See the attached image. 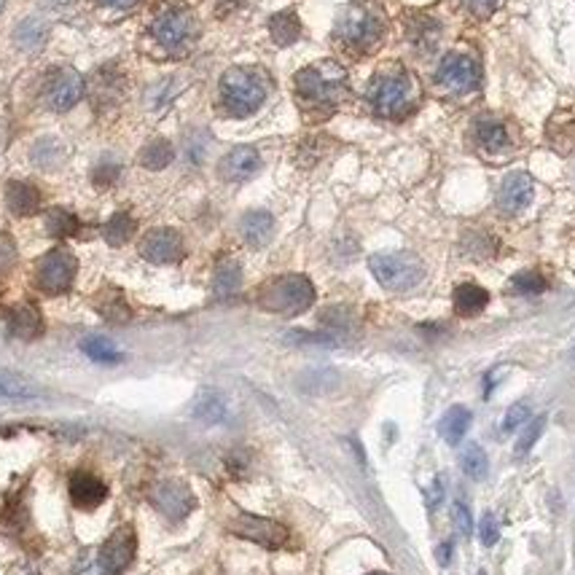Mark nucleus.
Wrapping results in <instances>:
<instances>
[{
    "instance_id": "17",
    "label": "nucleus",
    "mask_w": 575,
    "mask_h": 575,
    "mask_svg": "<svg viewBox=\"0 0 575 575\" xmlns=\"http://www.w3.org/2000/svg\"><path fill=\"white\" fill-rule=\"evenodd\" d=\"M5 323H8V334L16 336V339H38L44 334V317H41V310L30 302H22L16 307L5 312Z\"/></svg>"
},
{
    "instance_id": "50",
    "label": "nucleus",
    "mask_w": 575,
    "mask_h": 575,
    "mask_svg": "<svg viewBox=\"0 0 575 575\" xmlns=\"http://www.w3.org/2000/svg\"><path fill=\"white\" fill-rule=\"evenodd\" d=\"M3 5H5V0H0V11H3Z\"/></svg>"
},
{
    "instance_id": "33",
    "label": "nucleus",
    "mask_w": 575,
    "mask_h": 575,
    "mask_svg": "<svg viewBox=\"0 0 575 575\" xmlns=\"http://www.w3.org/2000/svg\"><path fill=\"white\" fill-rule=\"evenodd\" d=\"M81 350H84L91 360H97V363H122V360H124L122 350H119L113 342L102 339V336H89V339H84V342H81Z\"/></svg>"
},
{
    "instance_id": "13",
    "label": "nucleus",
    "mask_w": 575,
    "mask_h": 575,
    "mask_svg": "<svg viewBox=\"0 0 575 575\" xmlns=\"http://www.w3.org/2000/svg\"><path fill=\"white\" fill-rule=\"evenodd\" d=\"M151 500H154V506H156L170 522L186 519V516L194 511V506H197L194 492L186 487L183 482H162V484H156L154 492H151Z\"/></svg>"
},
{
    "instance_id": "8",
    "label": "nucleus",
    "mask_w": 575,
    "mask_h": 575,
    "mask_svg": "<svg viewBox=\"0 0 575 575\" xmlns=\"http://www.w3.org/2000/svg\"><path fill=\"white\" fill-rule=\"evenodd\" d=\"M151 33L156 38V44L173 54H183L188 51L191 44L197 41L199 36V25H197V16L183 8V5H167L156 14L154 25H151Z\"/></svg>"
},
{
    "instance_id": "14",
    "label": "nucleus",
    "mask_w": 575,
    "mask_h": 575,
    "mask_svg": "<svg viewBox=\"0 0 575 575\" xmlns=\"http://www.w3.org/2000/svg\"><path fill=\"white\" fill-rule=\"evenodd\" d=\"M140 253L151 264H176L183 259V237L176 229H154L143 237Z\"/></svg>"
},
{
    "instance_id": "23",
    "label": "nucleus",
    "mask_w": 575,
    "mask_h": 575,
    "mask_svg": "<svg viewBox=\"0 0 575 575\" xmlns=\"http://www.w3.org/2000/svg\"><path fill=\"white\" fill-rule=\"evenodd\" d=\"M474 134H476V143L484 148V151H492V154H497V151H506L508 148V130H506V124H500L497 119H489V116H479L476 122H474Z\"/></svg>"
},
{
    "instance_id": "20",
    "label": "nucleus",
    "mask_w": 575,
    "mask_h": 575,
    "mask_svg": "<svg viewBox=\"0 0 575 575\" xmlns=\"http://www.w3.org/2000/svg\"><path fill=\"white\" fill-rule=\"evenodd\" d=\"M548 143L559 151V154H570L575 148V105L562 108L551 116L548 122Z\"/></svg>"
},
{
    "instance_id": "9",
    "label": "nucleus",
    "mask_w": 575,
    "mask_h": 575,
    "mask_svg": "<svg viewBox=\"0 0 575 575\" xmlns=\"http://www.w3.org/2000/svg\"><path fill=\"white\" fill-rule=\"evenodd\" d=\"M436 87L443 94L463 97L482 87V68L479 62L465 51H449L436 68Z\"/></svg>"
},
{
    "instance_id": "35",
    "label": "nucleus",
    "mask_w": 575,
    "mask_h": 575,
    "mask_svg": "<svg viewBox=\"0 0 575 575\" xmlns=\"http://www.w3.org/2000/svg\"><path fill=\"white\" fill-rule=\"evenodd\" d=\"M0 396L3 399H36L38 390L33 385H27L25 379H19V377L0 374Z\"/></svg>"
},
{
    "instance_id": "22",
    "label": "nucleus",
    "mask_w": 575,
    "mask_h": 575,
    "mask_svg": "<svg viewBox=\"0 0 575 575\" xmlns=\"http://www.w3.org/2000/svg\"><path fill=\"white\" fill-rule=\"evenodd\" d=\"M269 36L277 46H293L302 38V19L293 8L277 11L269 19Z\"/></svg>"
},
{
    "instance_id": "28",
    "label": "nucleus",
    "mask_w": 575,
    "mask_h": 575,
    "mask_svg": "<svg viewBox=\"0 0 575 575\" xmlns=\"http://www.w3.org/2000/svg\"><path fill=\"white\" fill-rule=\"evenodd\" d=\"M240 282H242V266L237 264L234 259H223L221 264L216 266V277H213V291H216V296L226 299V296L237 293Z\"/></svg>"
},
{
    "instance_id": "16",
    "label": "nucleus",
    "mask_w": 575,
    "mask_h": 575,
    "mask_svg": "<svg viewBox=\"0 0 575 575\" xmlns=\"http://www.w3.org/2000/svg\"><path fill=\"white\" fill-rule=\"evenodd\" d=\"M532 191H535V186L527 173H511L497 191V208L508 216L522 213L532 202Z\"/></svg>"
},
{
    "instance_id": "34",
    "label": "nucleus",
    "mask_w": 575,
    "mask_h": 575,
    "mask_svg": "<svg viewBox=\"0 0 575 575\" xmlns=\"http://www.w3.org/2000/svg\"><path fill=\"white\" fill-rule=\"evenodd\" d=\"M46 36H48V30H46V25L41 19H25V22L16 27V44L22 46V48H27V51L41 48L46 41Z\"/></svg>"
},
{
    "instance_id": "10",
    "label": "nucleus",
    "mask_w": 575,
    "mask_h": 575,
    "mask_svg": "<svg viewBox=\"0 0 575 575\" xmlns=\"http://www.w3.org/2000/svg\"><path fill=\"white\" fill-rule=\"evenodd\" d=\"M76 272H79V261L70 250L65 248H57L51 253H46L44 259L38 261V269H36V285L48 293V296H57V293H65L73 280H76Z\"/></svg>"
},
{
    "instance_id": "12",
    "label": "nucleus",
    "mask_w": 575,
    "mask_h": 575,
    "mask_svg": "<svg viewBox=\"0 0 575 575\" xmlns=\"http://www.w3.org/2000/svg\"><path fill=\"white\" fill-rule=\"evenodd\" d=\"M229 530L234 532V535H240V538H248V540L264 546V548H282L288 543V538H291L288 530L280 522L261 519V516H250V514H240L229 525Z\"/></svg>"
},
{
    "instance_id": "31",
    "label": "nucleus",
    "mask_w": 575,
    "mask_h": 575,
    "mask_svg": "<svg viewBox=\"0 0 575 575\" xmlns=\"http://www.w3.org/2000/svg\"><path fill=\"white\" fill-rule=\"evenodd\" d=\"M46 231L51 237H76L81 231V221L65 208H51L46 213Z\"/></svg>"
},
{
    "instance_id": "11",
    "label": "nucleus",
    "mask_w": 575,
    "mask_h": 575,
    "mask_svg": "<svg viewBox=\"0 0 575 575\" xmlns=\"http://www.w3.org/2000/svg\"><path fill=\"white\" fill-rule=\"evenodd\" d=\"M44 97L51 111H70L84 97V79L73 68H57L46 79Z\"/></svg>"
},
{
    "instance_id": "52",
    "label": "nucleus",
    "mask_w": 575,
    "mask_h": 575,
    "mask_svg": "<svg viewBox=\"0 0 575 575\" xmlns=\"http://www.w3.org/2000/svg\"><path fill=\"white\" fill-rule=\"evenodd\" d=\"M479 575H487V573H479Z\"/></svg>"
},
{
    "instance_id": "38",
    "label": "nucleus",
    "mask_w": 575,
    "mask_h": 575,
    "mask_svg": "<svg viewBox=\"0 0 575 575\" xmlns=\"http://www.w3.org/2000/svg\"><path fill=\"white\" fill-rule=\"evenodd\" d=\"M543 428H546V417H535V420H530V425L525 428L522 439L516 442V449H514V454H516V457H525V454L530 452L532 446L538 443V439L543 436Z\"/></svg>"
},
{
    "instance_id": "45",
    "label": "nucleus",
    "mask_w": 575,
    "mask_h": 575,
    "mask_svg": "<svg viewBox=\"0 0 575 575\" xmlns=\"http://www.w3.org/2000/svg\"><path fill=\"white\" fill-rule=\"evenodd\" d=\"M425 497H428V508H431V511H436V508H439V503L443 500V479L442 476H439V479H436L431 487L425 489Z\"/></svg>"
},
{
    "instance_id": "41",
    "label": "nucleus",
    "mask_w": 575,
    "mask_h": 575,
    "mask_svg": "<svg viewBox=\"0 0 575 575\" xmlns=\"http://www.w3.org/2000/svg\"><path fill=\"white\" fill-rule=\"evenodd\" d=\"M14 264H16V245L8 234H0V277L8 274Z\"/></svg>"
},
{
    "instance_id": "42",
    "label": "nucleus",
    "mask_w": 575,
    "mask_h": 575,
    "mask_svg": "<svg viewBox=\"0 0 575 575\" xmlns=\"http://www.w3.org/2000/svg\"><path fill=\"white\" fill-rule=\"evenodd\" d=\"M497 3H500V0H460V5H463L471 16H476V19H489V16L495 14Z\"/></svg>"
},
{
    "instance_id": "36",
    "label": "nucleus",
    "mask_w": 575,
    "mask_h": 575,
    "mask_svg": "<svg viewBox=\"0 0 575 575\" xmlns=\"http://www.w3.org/2000/svg\"><path fill=\"white\" fill-rule=\"evenodd\" d=\"M62 156H65V148L57 140H51V137L41 140L36 145V151H33V159H36L38 167H57L62 162Z\"/></svg>"
},
{
    "instance_id": "49",
    "label": "nucleus",
    "mask_w": 575,
    "mask_h": 575,
    "mask_svg": "<svg viewBox=\"0 0 575 575\" xmlns=\"http://www.w3.org/2000/svg\"><path fill=\"white\" fill-rule=\"evenodd\" d=\"M44 5H62V3H68V0H41Z\"/></svg>"
},
{
    "instance_id": "3",
    "label": "nucleus",
    "mask_w": 575,
    "mask_h": 575,
    "mask_svg": "<svg viewBox=\"0 0 575 575\" xmlns=\"http://www.w3.org/2000/svg\"><path fill=\"white\" fill-rule=\"evenodd\" d=\"M388 33L385 14L371 3H350L334 22V41L353 54H371Z\"/></svg>"
},
{
    "instance_id": "21",
    "label": "nucleus",
    "mask_w": 575,
    "mask_h": 575,
    "mask_svg": "<svg viewBox=\"0 0 575 575\" xmlns=\"http://www.w3.org/2000/svg\"><path fill=\"white\" fill-rule=\"evenodd\" d=\"M240 234L250 248H264L274 234V218L266 210H250L240 221Z\"/></svg>"
},
{
    "instance_id": "47",
    "label": "nucleus",
    "mask_w": 575,
    "mask_h": 575,
    "mask_svg": "<svg viewBox=\"0 0 575 575\" xmlns=\"http://www.w3.org/2000/svg\"><path fill=\"white\" fill-rule=\"evenodd\" d=\"M449 559H452V540H446V543L439 546V562L449 565Z\"/></svg>"
},
{
    "instance_id": "48",
    "label": "nucleus",
    "mask_w": 575,
    "mask_h": 575,
    "mask_svg": "<svg viewBox=\"0 0 575 575\" xmlns=\"http://www.w3.org/2000/svg\"><path fill=\"white\" fill-rule=\"evenodd\" d=\"M105 5H113V8H134L140 0H102Z\"/></svg>"
},
{
    "instance_id": "39",
    "label": "nucleus",
    "mask_w": 575,
    "mask_h": 575,
    "mask_svg": "<svg viewBox=\"0 0 575 575\" xmlns=\"http://www.w3.org/2000/svg\"><path fill=\"white\" fill-rule=\"evenodd\" d=\"M320 323H325L328 328H334V331H350L355 323L353 317V310H347V307H331V310H325L320 314Z\"/></svg>"
},
{
    "instance_id": "30",
    "label": "nucleus",
    "mask_w": 575,
    "mask_h": 575,
    "mask_svg": "<svg viewBox=\"0 0 575 575\" xmlns=\"http://www.w3.org/2000/svg\"><path fill=\"white\" fill-rule=\"evenodd\" d=\"M460 468L468 479L482 482L489 471V460L484 454V449L479 443H465V449L460 452Z\"/></svg>"
},
{
    "instance_id": "5",
    "label": "nucleus",
    "mask_w": 575,
    "mask_h": 575,
    "mask_svg": "<svg viewBox=\"0 0 575 575\" xmlns=\"http://www.w3.org/2000/svg\"><path fill=\"white\" fill-rule=\"evenodd\" d=\"M314 304V285L304 274H282L261 285L259 291V307L274 314H302Z\"/></svg>"
},
{
    "instance_id": "32",
    "label": "nucleus",
    "mask_w": 575,
    "mask_h": 575,
    "mask_svg": "<svg viewBox=\"0 0 575 575\" xmlns=\"http://www.w3.org/2000/svg\"><path fill=\"white\" fill-rule=\"evenodd\" d=\"M134 229H137V223L130 213H116L111 221L105 223V229H102V237H105V242L108 245H113V248H122V245H127L130 242V237L134 234Z\"/></svg>"
},
{
    "instance_id": "4",
    "label": "nucleus",
    "mask_w": 575,
    "mask_h": 575,
    "mask_svg": "<svg viewBox=\"0 0 575 575\" xmlns=\"http://www.w3.org/2000/svg\"><path fill=\"white\" fill-rule=\"evenodd\" d=\"M269 97V76L261 68L237 65L221 76V105L234 119L256 113Z\"/></svg>"
},
{
    "instance_id": "19",
    "label": "nucleus",
    "mask_w": 575,
    "mask_h": 575,
    "mask_svg": "<svg viewBox=\"0 0 575 575\" xmlns=\"http://www.w3.org/2000/svg\"><path fill=\"white\" fill-rule=\"evenodd\" d=\"M5 205L14 216L19 218H27V216H36L41 210V191L33 186V183H25V180H11L5 186Z\"/></svg>"
},
{
    "instance_id": "44",
    "label": "nucleus",
    "mask_w": 575,
    "mask_h": 575,
    "mask_svg": "<svg viewBox=\"0 0 575 575\" xmlns=\"http://www.w3.org/2000/svg\"><path fill=\"white\" fill-rule=\"evenodd\" d=\"M479 538L484 546H495L500 540V527H497V519L492 514H484L482 525H479Z\"/></svg>"
},
{
    "instance_id": "46",
    "label": "nucleus",
    "mask_w": 575,
    "mask_h": 575,
    "mask_svg": "<svg viewBox=\"0 0 575 575\" xmlns=\"http://www.w3.org/2000/svg\"><path fill=\"white\" fill-rule=\"evenodd\" d=\"M116 177H119V167H116V165H111V167H100V170L94 173V183H97V186H111Z\"/></svg>"
},
{
    "instance_id": "29",
    "label": "nucleus",
    "mask_w": 575,
    "mask_h": 575,
    "mask_svg": "<svg viewBox=\"0 0 575 575\" xmlns=\"http://www.w3.org/2000/svg\"><path fill=\"white\" fill-rule=\"evenodd\" d=\"M176 159V151H173V145L167 143V140H162V137H156V140H151L143 151H140V165L145 167V170H165L170 162Z\"/></svg>"
},
{
    "instance_id": "40",
    "label": "nucleus",
    "mask_w": 575,
    "mask_h": 575,
    "mask_svg": "<svg viewBox=\"0 0 575 575\" xmlns=\"http://www.w3.org/2000/svg\"><path fill=\"white\" fill-rule=\"evenodd\" d=\"M525 422H530V406L527 403H514L506 417H503V431L506 433H514L516 428H522Z\"/></svg>"
},
{
    "instance_id": "15",
    "label": "nucleus",
    "mask_w": 575,
    "mask_h": 575,
    "mask_svg": "<svg viewBox=\"0 0 575 575\" xmlns=\"http://www.w3.org/2000/svg\"><path fill=\"white\" fill-rule=\"evenodd\" d=\"M259 170H261V154L250 145H240V148L229 151L218 165L223 180H231V183L250 180Z\"/></svg>"
},
{
    "instance_id": "27",
    "label": "nucleus",
    "mask_w": 575,
    "mask_h": 575,
    "mask_svg": "<svg viewBox=\"0 0 575 575\" xmlns=\"http://www.w3.org/2000/svg\"><path fill=\"white\" fill-rule=\"evenodd\" d=\"M409 41L414 44V48L420 51H433L436 44H439V36H442V27L436 19L431 16H414V22H409Z\"/></svg>"
},
{
    "instance_id": "25",
    "label": "nucleus",
    "mask_w": 575,
    "mask_h": 575,
    "mask_svg": "<svg viewBox=\"0 0 575 575\" xmlns=\"http://www.w3.org/2000/svg\"><path fill=\"white\" fill-rule=\"evenodd\" d=\"M471 420H474L471 409H465V406H452V409L443 414L442 425H439V433L443 436V442L446 443L463 442L465 433H468V428H471Z\"/></svg>"
},
{
    "instance_id": "37",
    "label": "nucleus",
    "mask_w": 575,
    "mask_h": 575,
    "mask_svg": "<svg viewBox=\"0 0 575 575\" xmlns=\"http://www.w3.org/2000/svg\"><path fill=\"white\" fill-rule=\"evenodd\" d=\"M511 288H514L516 293H525V296H538V293L546 291V280H543V274H538V272H519V274L511 280Z\"/></svg>"
},
{
    "instance_id": "26",
    "label": "nucleus",
    "mask_w": 575,
    "mask_h": 575,
    "mask_svg": "<svg viewBox=\"0 0 575 575\" xmlns=\"http://www.w3.org/2000/svg\"><path fill=\"white\" fill-rule=\"evenodd\" d=\"M191 414H194L199 422H205V425L223 422V417H226V400H223L221 393H216V390H202V393L197 396V400H194Z\"/></svg>"
},
{
    "instance_id": "2",
    "label": "nucleus",
    "mask_w": 575,
    "mask_h": 575,
    "mask_svg": "<svg viewBox=\"0 0 575 575\" xmlns=\"http://www.w3.org/2000/svg\"><path fill=\"white\" fill-rule=\"evenodd\" d=\"M293 89H296V100L307 111L331 113L347 97V70L334 59L314 62L293 76Z\"/></svg>"
},
{
    "instance_id": "24",
    "label": "nucleus",
    "mask_w": 575,
    "mask_h": 575,
    "mask_svg": "<svg viewBox=\"0 0 575 575\" xmlns=\"http://www.w3.org/2000/svg\"><path fill=\"white\" fill-rule=\"evenodd\" d=\"M487 302L489 293L482 285H476V282H463V285H457V291H454V312L463 314V317H476V314H482L484 307H487Z\"/></svg>"
},
{
    "instance_id": "18",
    "label": "nucleus",
    "mask_w": 575,
    "mask_h": 575,
    "mask_svg": "<svg viewBox=\"0 0 575 575\" xmlns=\"http://www.w3.org/2000/svg\"><path fill=\"white\" fill-rule=\"evenodd\" d=\"M105 497H108V487L97 476H91L87 471H76L70 476V500H73L76 508L94 511L97 506L105 503Z\"/></svg>"
},
{
    "instance_id": "43",
    "label": "nucleus",
    "mask_w": 575,
    "mask_h": 575,
    "mask_svg": "<svg viewBox=\"0 0 575 575\" xmlns=\"http://www.w3.org/2000/svg\"><path fill=\"white\" fill-rule=\"evenodd\" d=\"M452 525H454V530L460 532V535H471L474 532V522H471V511L463 506V503H454L452 506Z\"/></svg>"
},
{
    "instance_id": "1",
    "label": "nucleus",
    "mask_w": 575,
    "mask_h": 575,
    "mask_svg": "<svg viewBox=\"0 0 575 575\" xmlns=\"http://www.w3.org/2000/svg\"><path fill=\"white\" fill-rule=\"evenodd\" d=\"M366 94H368V102H371L374 113L382 116V119L409 116L422 97L414 76L406 68H400L399 62H390V65L379 68L374 73Z\"/></svg>"
},
{
    "instance_id": "6",
    "label": "nucleus",
    "mask_w": 575,
    "mask_h": 575,
    "mask_svg": "<svg viewBox=\"0 0 575 575\" xmlns=\"http://www.w3.org/2000/svg\"><path fill=\"white\" fill-rule=\"evenodd\" d=\"M134 559V530L130 525L119 527L97 551L79 559L76 575H122Z\"/></svg>"
},
{
    "instance_id": "7",
    "label": "nucleus",
    "mask_w": 575,
    "mask_h": 575,
    "mask_svg": "<svg viewBox=\"0 0 575 575\" xmlns=\"http://www.w3.org/2000/svg\"><path fill=\"white\" fill-rule=\"evenodd\" d=\"M368 269L377 282L393 293L417 288L425 277V266L414 253H377L368 259Z\"/></svg>"
},
{
    "instance_id": "51",
    "label": "nucleus",
    "mask_w": 575,
    "mask_h": 575,
    "mask_svg": "<svg viewBox=\"0 0 575 575\" xmlns=\"http://www.w3.org/2000/svg\"><path fill=\"white\" fill-rule=\"evenodd\" d=\"M368 575H385V573H368Z\"/></svg>"
}]
</instances>
